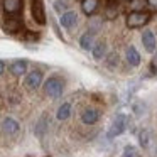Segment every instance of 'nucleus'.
<instances>
[{
  "instance_id": "f257e3e1",
  "label": "nucleus",
  "mask_w": 157,
  "mask_h": 157,
  "mask_svg": "<svg viewBox=\"0 0 157 157\" xmlns=\"http://www.w3.org/2000/svg\"><path fill=\"white\" fill-rule=\"evenodd\" d=\"M63 91H64V83H63V79L58 78V76H51V78L44 83V93L49 98H52V100L59 98V96L63 95Z\"/></svg>"
},
{
  "instance_id": "f03ea898",
  "label": "nucleus",
  "mask_w": 157,
  "mask_h": 157,
  "mask_svg": "<svg viewBox=\"0 0 157 157\" xmlns=\"http://www.w3.org/2000/svg\"><path fill=\"white\" fill-rule=\"evenodd\" d=\"M150 21V14L144 10H133L127 15V27L128 29H139L144 27L145 24H149Z\"/></svg>"
},
{
  "instance_id": "7ed1b4c3",
  "label": "nucleus",
  "mask_w": 157,
  "mask_h": 157,
  "mask_svg": "<svg viewBox=\"0 0 157 157\" xmlns=\"http://www.w3.org/2000/svg\"><path fill=\"white\" fill-rule=\"evenodd\" d=\"M125 128H127V115L118 113V115L115 117V120L112 122V125H110L108 132H106V137H108V139H115V137L122 135V133L125 132Z\"/></svg>"
},
{
  "instance_id": "20e7f679",
  "label": "nucleus",
  "mask_w": 157,
  "mask_h": 157,
  "mask_svg": "<svg viewBox=\"0 0 157 157\" xmlns=\"http://www.w3.org/2000/svg\"><path fill=\"white\" fill-rule=\"evenodd\" d=\"M31 9H32V17L37 24H46V10H44V2L42 0H31Z\"/></svg>"
},
{
  "instance_id": "39448f33",
  "label": "nucleus",
  "mask_w": 157,
  "mask_h": 157,
  "mask_svg": "<svg viewBox=\"0 0 157 157\" xmlns=\"http://www.w3.org/2000/svg\"><path fill=\"white\" fill-rule=\"evenodd\" d=\"M42 83V71L41 69H32L27 76H25V86L29 90H37Z\"/></svg>"
},
{
  "instance_id": "423d86ee",
  "label": "nucleus",
  "mask_w": 157,
  "mask_h": 157,
  "mask_svg": "<svg viewBox=\"0 0 157 157\" xmlns=\"http://www.w3.org/2000/svg\"><path fill=\"white\" fill-rule=\"evenodd\" d=\"M2 29L7 34H17L22 29V21L17 17H7L4 22H2Z\"/></svg>"
},
{
  "instance_id": "0eeeda50",
  "label": "nucleus",
  "mask_w": 157,
  "mask_h": 157,
  "mask_svg": "<svg viewBox=\"0 0 157 157\" xmlns=\"http://www.w3.org/2000/svg\"><path fill=\"white\" fill-rule=\"evenodd\" d=\"M2 130H4V133H7V135L15 137L19 133V130H21V125H19V122L15 118L7 117V118H4V122H2Z\"/></svg>"
},
{
  "instance_id": "6e6552de",
  "label": "nucleus",
  "mask_w": 157,
  "mask_h": 157,
  "mask_svg": "<svg viewBox=\"0 0 157 157\" xmlns=\"http://www.w3.org/2000/svg\"><path fill=\"white\" fill-rule=\"evenodd\" d=\"M59 24H61L64 29L71 31V29L75 27L76 24H78V14H76V12H73V10L64 12V14H61V19H59Z\"/></svg>"
},
{
  "instance_id": "1a4fd4ad",
  "label": "nucleus",
  "mask_w": 157,
  "mask_h": 157,
  "mask_svg": "<svg viewBox=\"0 0 157 157\" xmlns=\"http://www.w3.org/2000/svg\"><path fill=\"white\" fill-rule=\"evenodd\" d=\"M98 120H100V112H98V110L91 108V106H88V108L83 110L81 122L85 123V125H95Z\"/></svg>"
},
{
  "instance_id": "9d476101",
  "label": "nucleus",
  "mask_w": 157,
  "mask_h": 157,
  "mask_svg": "<svg viewBox=\"0 0 157 157\" xmlns=\"http://www.w3.org/2000/svg\"><path fill=\"white\" fill-rule=\"evenodd\" d=\"M2 9L7 15H15L22 10V0H4Z\"/></svg>"
},
{
  "instance_id": "9b49d317",
  "label": "nucleus",
  "mask_w": 157,
  "mask_h": 157,
  "mask_svg": "<svg viewBox=\"0 0 157 157\" xmlns=\"http://www.w3.org/2000/svg\"><path fill=\"white\" fill-rule=\"evenodd\" d=\"M142 44H144V48H145L147 52H154V51H155L157 41H155V36H154L152 31H144V34H142Z\"/></svg>"
},
{
  "instance_id": "f8f14e48",
  "label": "nucleus",
  "mask_w": 157,
  "mask_h": 157,
  "mask_svg": "<svg viewBox=\"0 0 157 157\" xmlns=\"http://www.w3.org/2000/svg\"><path fill=\"white\" fill-rule=\"evenodd\" d=\"M93 44H95V31H86L85 34L79 37V46L85 51H91Z\"/></svg>"
},
{
  "instance_id": "ddd939ff",
  "label": "nucleus",
  "mask_w": 157,
  "mask_h": 157,
  "mask_svg": "<svg viewBox=\"0 0 157 157\" xmlns=\"http://www.w3.org/2000/svg\"><path fill=\"white\" fill-rule=\"evenodd\" d=\"M10 73L14 76H24L27 73V61L25 59H17L10 64Z\"/></svg>"
},
{
  "instance_id": "4468645a",
  "label": "nucleus",
  "mask_w": 157,
  "mask_h": 157,
  "mask_svg": "<svg viewBox=\"0 0 157 157\" xmlns=\"http://www.w3.org/2000/svg\"><path fill=\"white\" fill-rule=\"evenodd\" d=\"M120 14V7L118 4H117L115 0H110L108 4H106L105 7V17L108 19V21H113V19H117Z\"/></svg>"
},
{
  "instance_id": "2eb2a0df",
  "label": "nucleus",
  "mask_w": 157,
  "mask_h": 157,
  "mask_svg": "<svg viewBox=\"0 0 157 157\" xmlns=\"http://www.w3.org/2000/svg\"><path fill=\"white\" fill-rule=\"evenodd\" d=\"M127 61H128V64L133 66V68H137V66L140 64V54L133 46H128V48H127Z\"/></svg>"
},
{
  "instance_id": "dca6fc26",
  "label": "nucleus",
  "mask_w": 157,
  "mask_h": 157,
  "mask_svg": "<svg viewBox=\"0 0 157 157\" xmlns=\"http://www.w3.org/2000/svg\"><path fill=\"white\" fill-rule=\"evenodd\" d=\"M98 4L100 0H81V10L86 15H93L98 9Z\"/></svg>"
},
{
  "instance_id": "f3484780",
  "label": "nucleus",
  "mask_w": 157,
  "mask_h": 157,
  "mask_svg": "<svg viewBox=\"0 0 157 157\" xmlns=\"http://www.w3.org/2000/svg\"><path fill=\"white\" fill-rule=\"evenodd\" d=\"M105 52H106V42L105 41H98V42L93 44L91 54H93V58H95V59H103Z\"/></svg>"
},
{
  "instance_id": "a211bd4d",
  "label": "nucleus",
  "mask_w": 157,
  "mask_h": 157,
  "mask_svg": "<svg viewBox=\"0 0 157 157\" xmlns=\"http://www.w3.org/2000/svg\"><path fill=\"white\" fill-rule=\"evenodd\" d=\"M69 117H71V103L66 101V103H63V105L58 108V112H56V118L63 122V120H68Z\"/></svg>"
},
{
  "instance_id": "6ab92c4d",
  "label": "nucleus",
  "mask_w": 157,
  "mask_h": 157,
  "mask_svg": "<svg viewBox=\"0 0 157 157\" xmlns=\"http://www.w3.org/2000/svg\"><path fill=\"white\" fill-rule=\"evenodd\" d=\"M48 128H49L48 115H42L41 118H39V122L36 123V128H34V132H36V135H37V137H42L46 132H48Z\"/></svg>"
},
{
  "instance_id": "aec40b11",
  "label": "nucleus",
  "mask_w": 157,
  "mask_h": 157,
  "mask_svg": "<svg viewBox=\"0 0 157 157\" xmlns=\"http://www.w3.org/2000/svg\"><path fill=\"white\" fill-rule=\"evenodd\" d=\"M139 142H140V145L144 147V149H149V145H150V132L147 128H142L140 130V133H139Z\"/></svg>"
},
{
  "instance_id": "412c9836",
  "label": "nucleus",
  "mask_w": 157,
  "mask_h": 157,
  "mask_svg": "<svg viewBox=\"0 0 157 157\" xmlns=\"http://www.w3.org/2000/svg\"><path fill=\"white\" fill-rule=\"evenodd\" d=\"M68 9H69L68 0H54V10L58 14H64V12H68Z\"/></svg>"
},
{
  "instance_id": "4be33fe9",
  "label": "nucleus",
  "mask_w": 157,
  "mask_h": 157,
  "mask_svg": "<svg viewBox=\"0 0 157 157\" xmlns=\"http://www.w3.org/2000/svg\"><path fill=\"white\" fill-rule=\"evenodd\" d=\"M123 157H140V152L133 145H127L123 149Z\"/></svg>"
},
{
  "instance_id": "5701e85b",
  "label": "nucleus",
  "mask_w": 157,
  "mask_h": 157,
  "mask_svg": "<svg viewBox=\"0 0 157 157\" xmlns=\"http://www.w3.org/2000/svg\"><path fill=\"white\" fill-rule=\"evenodd\" d=\"M115 64L118 66V54L112 52V54L108 56V66H110V68H115Z\"/></svg>"
},
{
  "instance_id": "b1692460",
  "label": "nucleus",
  "mask_w": 157,
  "mask_h": 157,
  "mask_svg": "<svg viewBox=\"0 0 157 157\" xmlns=\"http://www.w3.org/2000/svg\"><path fill=\"white\" fill-rule=\"evenodd\" d=\"M130 4H132V7H133V9H137V10H139V9L142 7L144 0H130Z\"/></svg>"
},
{
  "instance_id": "393cba45",
  "label": "nucleus",
  "mask_w": 157,
  "mask_h": 157,
  "mask_svg": "<svg viewBox=\"0 0 157 157\" xmlns=\"http://www.w3.org/2000/svg\"><path fill=\"white\" fill-rule=\"evenodd\" d=\"M150 69L157 73V54H155V56H154V58H152V63H150Z\"/></svg>"
},
{
  "instance_id": "a878e982",
  "label": "nucleus",
  "mask_w": 157,
  "mask_h": 157,
  "mask_svg": "<svg viewBox=\"0 0 157 157\" xmlns=\"http://www.w3.org/2000/svg\"><path fill=\"white\" fill-rule=\"evenodd\" d=\"M147 5H149L152 10H157V0H147Z\"/></svg>"
},
{
  "instance_id": "bb28decb",
  "label": "nucleus",
  "mask_w": 157,
  "mask_h": 157,
  "mask_svg": "<svg viewBox=\"0 0 157 157\" xmlns=\"http://www.w3.org/2000/svg\"><path fill=\"white\" fill-rule=\"evenodd\" d=\"M4 71H5V63L0 59V75H4Z\"/></svg>"
}]
</instances>
